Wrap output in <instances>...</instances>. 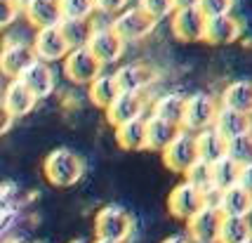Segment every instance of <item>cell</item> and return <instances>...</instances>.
<instances>
[{"label":"cell","mask_w":252,"mask_h":243,"mask_svg":"<svg viewBox=\"0 0 252 243\" xmlns=\"http://www.w3.org/2000/svg\"><path fill=\"white\" fill-rule=\"evenodd\" d=\"M134 232V217L121 206H104L94 217V234L97 239L109 241H127Z\"/></svg>","instance_id":"cell-3"},{"label":"cell","mask_w":252,"mask_h":243,"mask_svg":"<svg viewBox=\"0 0 252 243\" xmlns=\"http://www.w3.org/2000/svg\"><path fill=\"white\" fill-rule=\"evenodd\" d=\"M59 26H62V31H64L71 50H73V47H88L90 34H92L90 19H85V22H62Z\"/></svg>","instance_id":"cell-30"},{"label":"cell","mask_w":252,"mask_h":243,"mask_svg":"<svg viewBox=\"0 0 252 243\" xmlns=\"http://www.w3.org/2000/svg\"><path fill=\"white\" fill-rule=\"evenodd\" d=\"M57 2H59L62 22H85L94 14L92 0H57Z\"/></svg>","instance_id":"cell-29"},{"label":"cell","mask_w":252,"mask_h":243,"mask_svg":"<svg viewBox=\"0 0 252 243\" xmlns=\"http://www.w3.org/2000/svg\"><path fill=\"white\" fill-rule=\"evenodd\" d=\"M104 111H106V121L113 128H118V125H125V123L134 121V118H142L144 111H146V102H144L142 95L121 92Z\"/></svg>","instance_id":"cell-13"},{"label":"cell","mask_w":252,"mask_h":243,"mask_svg":"<svg viewBox=\"0 0 252 243\" xmlns=\"http://www.w3.org/2000/svg\"><path fill=\"white\" fill-rule=\"evenodd\" d=\"M187 182L189 184H193V187H198L200 191H212V177H210V163H205V161H200L198 158L193 166L189 168L187 173Z\"/></svg>","instance_id":"cell-32"},{"label":"cell","mask_w":252,"mask_h":243,"mask_svg":"<svg viewBox=\"0 0 252 243\" xmlns=\"http://www.w3.org/2000/svg\"><path fill=\"white\" fill-rule=\"evenodd\" d=\"M217 208L224 217H250L252 215V194L245 191L241 184L220 191Z\"/></svg>","instance_id":"cell-17"},{"label":"cell","mask_w":252,"mask_h":243,"mask_svg":"<svg viewBox=\"0 0 252 243\" xmlns=\"http://www.w3.org/2000/svg\"><path fill=\"white\" fill-rule=\"evenodd\" d=\"M226 156H229L231 161H236L238 166L250 163L252 161V133L243 135V137H236V139H229Z\"/></svg>","instance_id":"cell-31"},{"label":"cell","mask_w":252,"mask_h":243,"mask_svg":"<svg viewBox=\"0 0 252 243\" xmlns=\"http://www.w3.org/2000/svg\"><path fill=\"white\" fill-rule=\"evenodd\" d=\"M94 2V12H104V14H118L125 10V5L130 0H92Z\"/></svg>","instance_id":"cell-36"},{"label":"cell","mask_w":252,"mask_h":243,"mask_svg":"<svg viewBox=\"0 0 252 243\" xmlns=\"http://www.w3.org/2000/svg\"><path fill=\"white\" fill-rule=\"evenodd\" d=\"M88 50L97 57L101 64H113L125 52V40L111 29V24L109 26H92Z\"/></svg>","instance_id":"cell-9"},{"label":"cell","mask_w":252,"mask_h":243,"mask_svg":"<svg viewBox=\"0 0 252 243\" xmlns=\"http://www.w3.org/2000/svg\"><path fill=\"white\" fill-rule=\"evenodd\" d=\"M220 111V102L208 92H196L187 97V106H184V121H182V130L196 135L200 130H208L215 125Z\"/></svg>","instance_id":"cell-2"},{"label":"cell","mask_w":252,"mask_h":243,"mask_svg":"<svg viewBox=\"0 0 252 243\" xmlns=\"http://www.w3.org/2000/svg\"><path fill=\"white\" fill-rule=\"evenodd\" d=\"M0 102L5 104V109L10 111L14 118L31 113V111L35 109V104H38L35 95L24 85L22 80H10V85L5 88V95H2V100Z\"/></svg>","instance_id":"cell-20"},{"label":"cell","mask_w":252,"mask_h":243,"mask_svg":"<svg viewBox=\"0 0 252 243\" xmlns=\"http://www.w3.org/2000/svg\"><path fill=\"white\" fill-rule=\"evenodd\" d=\"M111 29L121 35L125 43H130V40H142L149 34H154L156 22L139 7H125L123 12L116 14V19L111 22Z\"/></svg>","instance_id":"cell-8"},{"label":"cell","mask_w":252,"mask_h":243,"mask_svg":"<svg viewBox=\"0 0 252 243\" xmlns=\"http://www.w3.org/2000/svg\"><path fill=\"white\" fill-rule=\"evenodd\" d=\"M88 95H90V100H92L94 106L106 109L111 102L121 95L116 80H113V73H99V76L88 85Z\"/></svg>","instance_id":"cell-27"},{"label":"cell","mask_w":252,"mask_h":243,"mask_svg":"<svg viewBox=\"0 0 252 243\" xmlns=\"http://www.w3.org/2000/svg\"><path fill=\"white\" fill-rule=\"evenodd\" d=\"M196 7L203 12V17H220V14H231L233 10V0H198Z\"/></svg>","instance_id":"cell-34"},{"label":"cell","mask_w":252,"mask_h":243,"mask_svg":"<svg viewBox=\"0 0 252 243\" xmlns=\"http://www.w3.org/2000/svg\"><path fill=\"white\" fill-rule=\"evenodd\" d=\"M238 184H241L245 191H250L252 194V161L250 163H245V166H241V173H238Z\"/></svg>","instance_id":"cell-37"},{"label":"cell","mask_w":252,"mask_h":243,"mask_svg":"<svg viewBox=\"0 0 252 243\" xmlns=\"http://www.w3.org/2000/svg\"><path fill=\"white\" fill-rule=\"evenodd\" d=\"M250 243H252V241H250Z\"/></svg>","instance_id":"cell-43"},{"label":"cell","mask_w":252,"mask_h":243,"mask_svg":"<svg viewBox=\"0 0 252 243\" xmlns=\"http://www.w3.org/2000/svg\"><path fill=\"white\" fill-rule=\"evenodd\" d=\"M22 10L26 22L35 26V29L62 24V14H59V2L57 0H24Z\"/></svg>","instance_id":"cell-19"},{"label":"cell","mask_w":252,"mask_h":243,"mask_svg":"<svg viewBox=\"0 0 252 243\" xmlns=\"http://www.w3.org/2000/svg\"><path fill=\"white\" fill-rule=\"evenodd\" d=\"M33 52L40 62H62L68 52H71V45L66 40L62 26L55 24V26H45V29H35V35H33Z\"/></svg>","instance_id":"cell-6"},{"label":"cell","mask_w":252,"mask_h":243,"mask_svg":"<svg viewBox=\"0 0 252 243\" xmlns=\"http://www.w3.org/2000/svg\"><path fill=\"white\" fill-rule=\"evenodd\" d=\"M94 243H127V241H109V239H97Z\"/></svg>","instance_id":"cell-41"},{"label":"cell","mask_w":252,"mask_h":243,"mask_svg":"<svg viewBox=\"0 0 252 243\" xmlns=\"http://www.w3.org/2000/svg\"><path fill=\"white\" fill-rule=\"evenodd\" d=\"M137 7L142 12H146L154 22H160V19L170 17L175 12V2L172 0H139Z\"/></svg>","instance_id":"cell-33"},{"label":"cell","mask_w":252,"mask_h":243,"mask_svg":"<svg viewBox=\"0 0 252 243\" xmlns=\"http://www.w3.org/2000/svg\"><path fill=\"white\" fill-rule=\"evenodd\" d=\"M68 243H92V241H88V239H73V241H68Z\"/></svg>","instance_id":"cell-42"},{"label":"cell","mask_w":252,"mask_h":243,"mask_svg":"<svg viewBox=\"0 0 252 243\" xmlns=\"http://www.w3.org/2000/svg\"><path fill=\"white\" fill-rule=\"evenodd\" d=\"M22 12V0H0V29H7Z\"/></svg>","instance_id":"cell-35"},{"label":"cell","mask_w":252,"mask_h":243,"mask_svg":"<svg viewBox=\"0 0 252 243\" xmlns=\"http://www.w3.org/2000/svg\"><path fill=\"white\" fill-rule=\"evenodd\" d=\"M172 19V34L182 43H203L205 34V17L198 7H179L170 14Z\"/></svg>","instance_id":"cell-11"},{"label":"cell","mask_w":252,"mask_h":243,"mask_svg":"<svg viewBox=\"0 0 252 243\" xmlns=\"http://www.w3.org/2000/svg\"><path fill=\"white\" fill-rule=\"evenodd\" d=\"M12 123H14V116H12L10 111L5 109V104L0 102V137H2L5 133H10Z\"/></svg>","instance_id":"cell-38"},{"label":"cell","mask_w":252,"mask_h":243,"mask_svg":"<svg viewBox=\"0 0 252 243\" xmlns=\"http://www.w3.org/2000/svg\"><path fill=\"white\" fill-rule=\"evenodd\" d=\"M35 59L38 57L33 52L31 43H12V40H7L0 47V71L10 80H17Z\"/></svg>","instance_id":"cell-12"},{"label":"cell","mask_w":252,"mask_h":243,"mask_svg":"<svg viewBox=\"0 0 252 243\" xmlns=\"http://www.w3.org/2000/svg\"><path fill=\"white\" fill-rule=\"evenodd\" d=\"M221 215L217 206H205L187 220V236L193 243H217L221 227Z\"/></svg>","instance_id":"cell-10"},{"label":"cell","mask_w":252,"mask_h":243,"mask_svg":"<svg viewBox=\"0 0 252 243\" xmlns=\"http://www.w3.org/2000/svg\"><path fill=\"white\" fill-rule=\"evenodd\" d=\"M160 154H163V163H165V168H167V170L184 175L189 168L198 161L196 135L187 133V130H179V135H177L175 139L165 146Z\"/></svg>","instance_id":"cell-5"},{"label":"cell","mask_w":252,"mask_h":243,"mask_svg":"<svg viewBox=\"0 0 252 243\" xmlns=\"http://www.w3.org/2000/svg\"><path fill=\"white\" fill-rule=\"evenodd\" d=\"M252 222L250 217H221L217 243H250Z\"/></svg>","instance_id":"cell-26"},{"label":"cell","mask_w":252,"mask_h":243,"mask_svg":"<svg viewBox=\"0 0 252 243\" xmlns=\"http://www.w3.org/2000/svg\"><path fill=\"white\" fill-rule=\"evenodd\" d=\"M85 175V161L71 149H55L45 158V177L55 187H73Z\"/></svg>","instance_id":"cell-1"},{"label":"cell","mask_w":252,"mask_h":243,"mask_svg":"<svg viewBox=\"0 0 252 243\" xmlns=\"http://www.w3.org/2000/svg\"><path fill=\"white\" fill-rule=\"evenodd\" d=\"M64 73L76 85H90L99 73H104V64L88 47H73L64 57Z\"/></svg>","instance_id":"cell-4"},{"label":"cell","mask_w":252,"mask_h":243,"mask_svg":"<svg viewBox=\"0 0 252 243\" xmlns=\"http://www.w3.org/2000/svg\"><path fill=\"white\" fill-rule=\"evenodd\" d=\"M220 106L252 116V80H233L220 97Z\"/></svg>","instance_id":"cell-22"},{"label":"cell","mask_w":252,"mask_h":243,"mask_svg":"<svg viewBox=\"0 0 252 243\" xmlns=\"http://www.w3.org/2000/svg\"><path fill=\"white\" fill-rule=\"evenodd\" d=\"M175 2V10H179V7H196L198 0H172Z\"/></svg>","instance_id":"cell-40"},{"label":"cell","mask_w":252,"mask_h":243,"mask_svg":"<svg viewBox=\"0 0 252 243\" xmlns=\"http://www.w3.org/2000/svg\"><path fill=\"white\" fill-rule=\"evenodd\" d=\"M205 206H208L205 191H200L198 187L189 184L187 179L179 182V184L170 191V196H167V210H170V215L177 217V220H184V222H187L189 217H193L198 210L205 208Z\"/></svg>","instance_id":"cell-7"},{"label":"cell","mask_w":252,"mask_h":243,"mask_svg":"<svg viewBox=\"0 0 252 243\" xmlns=\"http://www.w3.org/2000/svg\"><path fill=\"white\" fill-rule=\"evenodd\" d=\"M182 128H177L172 123H165L160 118H146V149L151 151H163L167 144L179 135Z\"/></svg>","instance_id":"cell-25"},{"label":"cell","mask_w":252,"mask_h":243,"mask_svg":"<svg viewBox=\"0 0 252 243\" xmlns=\"http://www.w3.org/2000/svg\"><path fill=\"white\" fill-rule=\"evenodd\" d=\"M116 142L125 151H142L146 149V118H134V121L118 125L116 128Z\"/></svg>","instance_id":"cell-24"},{"label":"cell","mask_w":252,"mask_h":243,"mask_svg":"<svg viewBox=\"0 0 252 243\" xmlns=\"http://www.w3.org/2000/svg\"><path fill=\"white\" fill-rule=\"evenodd\" d=\"M226 139L221 137L215 128H208V130H200L196 133V149H198V158L205 161V163H217L220 158L226 156Z\"/></svg>","instance_id":"cell-23"},{"label":"cell","mask_w":252,"mask_h":243,"mask_svg":"<svg viewBox=\"0 0 252 243\" xmlns=\"http://www.w3.org/2000/svg\"><path fill=\"white\" fill-rule=\"evenodd\" d=\"M212 128L229 142V139H236V137H243V135L252 133V116L241 113V111L226 109V106H220Z\"/></svg>","instance_id":"cell-18"},{"label":"cell","mask_w":252,"mask_h":243,"mask_svg":"<svg viewBox=\"0 0 252 243\" xmlns=\"http://www.w3.org/2000/svg\"><path fill=\"white\" fill-rule=\"evenodd\" d=\"M238 173H241V166L236 161H231L229 156L220 158L217 163L210 166V177H212V189L215 191H224V189L238 184Z\"/></svg>","instance_id":"cell-28"},{"label":"cell","mask_w":252,"mask_h":243,"mask_svg":"<svg viewBox=\"0 0 252 243\" xmlns=\"http://www.w3.org/2000/svg\"><path fill=\"white\" fill-rule=\"evenodd\" d=\"M156 69L149 64H123L116 73L113 80L118 85V92H134V95H142V90H146L151 83L156 80Z\"/></svg>","instance_id":"cell-14"},{"label":"cell","mask_w":252,"mask_h":243,"mask_svg":"<svg viewBox=\"0 0 252 243\" xmlns=\"http://www.w3.org/2000/svg\"><path fill=\"white\" fill-rule=\"evenodd\" d=\"M184 106H187V97L179 92H167L163 97H158L151 106V116L160 118L165 123H172L177 128H182L184 121Z\"/></svg>","instance_id":"cell-21"},{"label":"cell","mask_w":252,"mask_h":243,"mask_svg":"<svg viewBox=\"0 0 252 243\" xmlns=\"http://www.w3.org/2000/svg\"><path fill=\"white\" fill-rule=\"evenodd\" d=\"M243 35V26L238 17L233 14H220V17H210L205 19V34L203 43L210 45H231Z\"/></svg>","instance_id":"cell-15"},{"label":"cell","mask_w":252,"mask_h":243,"mask_svg":"<svg viewBox=\"0 0 252 243\" xmlns=\"http://www.w3.org/2000/svg\"><path fill=\"white\" fill-rule=\"evenodd\" d=\"M17 80H22L24 85L31 90L35 100H45L55 92V71L47 62H40V59H35Z\"/></svg>","instance_id":"cell-16"},{"label":"cell","mask_w":252,"mask_h":243,"mask_svg":"<svg viewBox=\"0 0 252 243\" xmlns=\"http://www.w3.org/2000/svg\"><path fill=\"white\" fill-rule=\"evenodd\" d=\"M163 243H193V241L189 239L187 234H175V236H167Z\"/></svg>","instance_id":"cell-39"}]
</instances>
